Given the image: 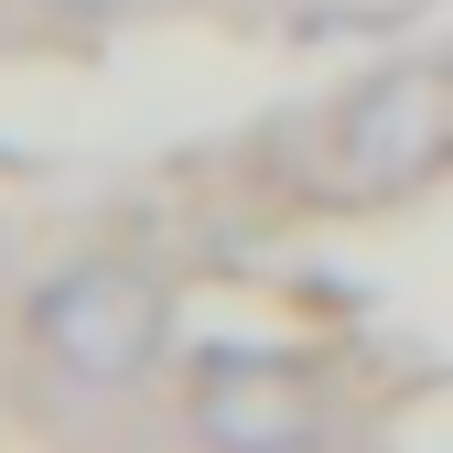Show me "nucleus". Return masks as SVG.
I'll list each match as a JSON object with an SVG mask.
<instances>
[{"instance_id": "obj_3", "label": "nucleus", "mask_w": 453, "mask_h": 453, "mask_svg": "<svg viewBox=\"0 0 453 453\" xmlns=\"http://www.w3.org/2000/svg\"><path fill=\"white\" fill-rule=\"evenodd\" d=\"M195 432L216 453H313L324 442V388L292 357H216L195 378Z\"/></svg>"}, {"instance_id": "obj_1", "label": "nucleus", "mask_w": 453, "mask_h": 453, "mask_svg": "<svg viewBox=\"0 0 453 453\" xmlns=\"http://www.w3.org/2000/svg\"><path fill=\"white\" fill-rule=\"evenodd\" d=\"M453 162V54H411V65H378L346 87L324 130V195H411Z\"/></svg>"}, {"instance_id": "obj_2", "label": "nucleus", "mask_w": 453, "mask_h": 453, "mask_svg": "<svg viewBox=\"0 0 453 453\" xmlns=\"http://www.w3.org/2000/svg\"><path fill=\"white\" fill-rule=\"evenodd\" d=\"M162 334H173V292H162L141 259H76V270H54L33 292V346L65 378H87V388L151 378Z\"/></svg>"}, {"instance_id": "obj_4", "label": "nucleus", "mask_w": 453, "mask_h": 453, "mask_svg": "<svg viewBox=\"0 0 453 453\" xmlns=\"http://www.w3.org/2000/svg\"><path fill=\"white\" fill-rule=\"evenodd\" d=\"M76 12H119V0H76Z\"/></svg>"}]
</instances>
